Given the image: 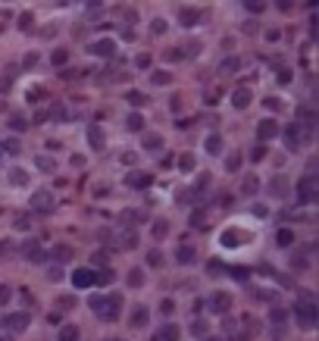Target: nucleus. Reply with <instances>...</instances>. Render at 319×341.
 Returning <instances> with one entry per match:
<instances>
[{"label": "nucleus", "instance_id": "nucleus-1", "mask_svg": "<svg viewBox=\"0 0 319 341\" xmlns=\"http://www.w3.org/2000/svg\"><path fill=\"white\" fill-rule=\"evenodd\" d=\"M75 335H79L75 329H63V341H75Z\"/></svg>", "mask_w": 319, "mask_h": 341}]
</instances>
